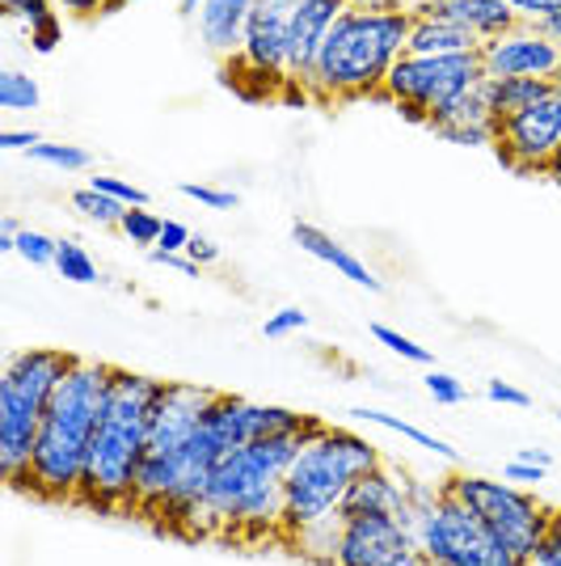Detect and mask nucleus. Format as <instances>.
<instances>
[{"label": "nucleus", "instance_id": "1", "mask_svg": "<svg viewBox=\"0 0 561 566\" xmlns=\"http://www.w3.org/2000/svg\"><path fill=\"white\" fill-rule=\"evenodd\" d=\"M326 423L296 436H266L233 449L215 461V470L203 482V495L187 516L182 533H241V537H262L279 533L283 524V478L292 461L300 457L308 440Z\"/></svg>", "mask_w": 561, "mask_h": 566}, {"label": "nucleus", "instance_id": "2", "mask_svg": "<svg viewBox=\"0 0 561 566\" xmlns=\"http://www.w3.org/2000/svg\"><path fill=\"white\" fill-rule=\"evenodd\" d=\"M110 385H115V364H97V359H76V368L60 380L39 427L34 465H30V491L39 499H51V503L81 499V482H85V465L94 452Z\"/></svg>", "mask_w": 561, "mask_h": 566}, {"label": "nucleus", "instance_id": "3", "mask_svg": "<svg viewBox=\"0 0 561 566\" xmlns=\"http://www.w3.org/2000/svg\"><path fill=\"white\" fill-rule=\"evenodd\" d=\"M161 389L165 380L115 368V385H110V398L97 423L94 452H89L76 503L97 507V512L136 507V473L148 452V431H152V410H157Z\"/></svg>", "mask_w": 561, "mask_h": 566}, {"label": "nucleus", "instance_id": "4", "mask_svg": "<svg viewBox=\"0 0 561 566\" xmlns=\"http://www.w3.org/2000/svg\"><path fill=\"white\" fill-rule=\"evenodd\" d=\"M410 13H359L342 9V18L321 43L317 72L308 94L326 97H380L389 72L410 43Z\"/></svg>", "mask_w": 561, "mask_h": 566}, {"label": "nucleus", "instance_id": "5", "mask_svg": "<svg viewBox=\"0 0 561 566\" xmlns=\"http://www.w3.org/2000/svg\"><path fill=\"white\" fill-rule=\"evenodd\" d=\"M380 465H384V457L372 440H363L359 431H347V427L326 423L300 449V457L292 461V470L283 478L279 533L287 542H296L305 528L338 516V503L347 495V486L354 478L380 470Z\"/></svg>", "mask_w": 561, "mask_h": 566}, {"label": "nucleus", "instance_id": "6", "mask_svg": "<svg viewBox=\"0 0 561 566\" xmlns=\"http://www.w3.org/2000/svg\"><path fill=\"white\" fill-rule=\"evenodd\" d=\"M76 368V355L55 347H30L9 355L0 373V473L13 491H30V465L39 427L60 380Z\"/></svg>", "mask_w": 561, "mask_h": 566}, {"label": "nucleus", "instance_id": "7", "mask_svg": "<svg viewBox=\"0 0 561 566\" xmlns=\"http://www.w3.org/2000/svg\"><path fill=\"white\" fill-rule=\"evenodd\" d=\"M444 491L486 520L494 542L502 545L515 563H532L537 558L540 542H544V533L553 524V507L549 503L528 495L523 486L498 482V478H486V473H452L444 482Z\"/></svg>", "mask_w": 561, "mask_h": 566}, {"label": "nucleus", "instance_id": "8", "mask_svg": "<svg viewBox=\"0 0 561 566\" xmlns=\"http://www.w3.org/2000/svg\"><path fill=\"white\" fill-rule=\"evenodd\" d=\"M414 537L426 563L435 566H511L515 558L494 542L486 520L473 507H465L456 495H447L440 486V503L426 507L414 520Z\"/></svg>", "mask_w": 561, "mask_h": 566}, {"label": "nucleus", "instance_id": "9", "mask_svg": "<svg viewBox=\"0 0 561 566\" xmlns=\"http://www.w3.org/2000/svg\"><path fill=\"white\" fill-rule=\"evenodd\" d=\"M477 81H486L481 69V51L477 55H401L380 97L393 106H419L426 115L444 111L452 97L473 90Z\"/></svg>", "mask_w": 561, "mask_h": 566}, {"label": "nucleus", "instance_id": "10", "mask_svg": "<svg viewBox=\"0 0 561 566\" xmlns=\"http://www.w3.org/2000/svg\"><path fill=\"white\" fill-rule=\"evenodd\" d=\"M494 123H498L494 157L515 174H523V178L544 174V166L561 148V90H553L544 102L519 111V115L494 118Z\"/></svg>", "mask_w": 561, "mask_h": 566}, {"label": "nucleus", "instance_id": "11", "mask_svg": "<svg viewBox=\"0 0 561 566\" xmlns=\"http://www.w3.org/2000/svg\"><path fill=\"white\" fill-rule=\"evenodd\" d=\"M422 558L414 528L398 516H347L334 545V566H414Z\"/></svg>", "mask_w": 561, "mask_h": 566}, {"label": "nucleus", "instance_id": "12", "mask_svg": "<svg viewBox=\"0 0 561 566\" xmlns=\"http://www.w3.org/2000/svg\"><path fill=\"white\" fill-rule=\"evenodd\" d=\"M481 69H486V76H540V81H553L561 69V48L540 25L519 22L507 34L481 43Z\"/></svg>", "mask_w": 561, "mask_h": 566}, {"label": "nucleus", "instance_id": "13", "mask_svg": "<svg viewBox=\"0 0 561 566\" xmlns=\"http://www.w3.org/2000/svg\"><path fill=\"white\" fill-rule=\"evenodd\" d=\"M342 0H308L300 9H292V22H287V81H300L313 85V72H317V55L321 43L334 30V22L342 18Z\"/></svg>", "mask_w": 561, "mask_h": 566}, {"label": "nucleus", "instance_id": "14", "mask_svg": "<svg viewBox=\"0 0 561 566\" xmlns=\"http://www.w3.org/2000/svg\"><path fill=\"white\" fill-rule=\"evenodd\" d=\"M287 22H292L287 9H275V4L257 0L250 22H245L241 51H236L250 69L266 72V76H275L283 85H287Z\"/></svg>", "mask_w": 561, "mask_h": 566}, {"label": "nucleus", "instance_id": "15", "mask_svg": "<svg viewBox=\"0 0 561 566\" xmlns=\"http://www.w3.org/2000/svg\"><path fill=\"white\" fill-rule=\"evenodd\" d=\"M398 516L405 520L410 528H414V512H410V478H401L393 473L389 465H380V470L363 473V478H354L351 486H347V495L338 503V516Z\"/></svg>", "mask_w": 561, "mask_h": 566}, {"label": "nucleus", "instance_id": "16", "mask_svg": "<svg viewBox=\"0 0 561 566\" xmlns=\"http://www.w3.org/2000/svg\"><path fill=\"white\" fill-rule=\"evenodd\" d=\"M254 4L257 0H203V9H199V18H194L203 48H208L211 55H220V60L236 55Z\"/></svg>", "mask_w": 561, "mask_h": 566}, {"label": "nucleus", "instance_id": "17", "mask_svg": "<svg viewBox=\"0 0 561 566\" xmlns=\"http://www.w3.org/2000/svg\"><path fill=\"white\" fill-rule=\"evenodd\" d=\"M426 13L465 25L468 34L481 39V43H490V39H498V34H507V30L519 25V18H515V9L507 0H431Z\"/></svg>", "mask_w": 561, "mask_h": 566}, {"label": "nucleus", "instance_id": "18", "mask_svg": "<svg viewBox=\"0 0 561 566\" xmlns=\"http://www.w3.org/2000/svg\"><path fill=\"white\" fill-rule=\"evenodd\" d=\"M292 241L305 250V254H313L317 262H326V266H334L342 280H351L359 283V287H368V292H380L384 283L375 280V271L372 266H363V262L354 259L351 250L342 245V241H334V237L326 233V229H317V224H292Z\"/></svg>", "mask_w": 561, "mask_h": 566}, {"label": "nucleus", "instance_id": "19", "mask_svg": "<svg viewBox=\"0 0 561 566\" xmlns=\"http://www.w3.org/2000/svg\"><path fill=\"white\" fill-rule=\"evenodd\" d=\"M405 51H410V55H477V51H481V39H473L465 25L447 22V18L419 13L414 25H410Z\"/></svg>", "mask_w": 561, "mask_h": 566}, {"label": "nucleus", "instance_id": "20", "mask_svg": "<svg viewBox=\"0 0 561 566\" xmlns=\"http://www.w3.org/2000/svg\"><path fill=\"white\" fill-rule=\"evenodd\" d=\"M553 90H558V85H553V81H540V76H486V97H490L494 118L519 115V111L544 102Z\"/></svg>", "mask_w": 561, "mask_h": 566}, {"label": "nucleus", "instance_id": "21", "mask_svg": "<svg viewBox=\"0 0 561 566\" xmlns=\"http://www.w3.org/2000/svg\"><path fill=\"white\" fill-rule=\"evenodd\" d=\"M494 123L490 97H486V81H477L473 90H465L461 97H452L444 111L431 115V132H447V127H481Z\"/></svg>", "mask_w": 561, "mask_h": 566}, {"label": "nucleus", "instance_id": "22", "mask_svg": "<svg viewBox=\"0 0 561 566\" xmlns=\"http://www.w3.org/2000/svg\"><path fill=\"white\" fill-rule=\"evenodd\" d=\"M351 419H363V423H372V427H384V431H393V436H405V440H414L419 449L440 452L444 461H456V449H452L447 440H440V436H431V431H422V427H414V423H405V419L389 415V410H375V406H354Z\"/></svg>", "mask_w": 561, "mask_h": 566}, {"label": "nucleus", "instance_id": "23", "mask_svg": "<svg viewBox=\"0 0 561 566\" xmlns=\"http://www.w3.org/2000/svg\"><path fill=\"white\" fill-rule=\"evenodd\" d=\"M43 90L34 76H25L22 69H0V111L18 115V111H39Z\"/></svg>", "mask_w": 561, "mask_h": 566}, {"label": "nucleus", "instance_id": "24", "mask_svg": "<svg viewBox=\"0 0 561 566\" xmlns=\"http://www.w3.org/2000/svg\"><path fill=\"white\" fill-rule=\"evenodd\" d=\"M30 157L34 161H43L51 169H64V174H85V169H94V153L89 148H81V144H60V140H39L30 148Z\"/></svg>", "mask_w": 561, "mask_h": 566}, {"label": "nucleus", "instance_id": "25", "mask_svg": "<svg viewBox=\"0 0 561 566\" xmlns=\"http://www.w3.org/2000/svg\"><path fill=\"white\" fill-rule=\"evenodd\" d=\"M118 229H123V237H127L131 245L157 250L161 229H165V216H157L152 208H127V212H123V220H118Z\"/></svg>", "mask_w": 561, "mask_h": 566}, {"label": "nucleus", "instance_id": "26", "mask_svg": "<svg viewBox=\"0 0 561 566\" xmlns=\"http://www.w3.org/2000/svg\"><path fill=\"white\" fill-rule=\"evenodd\" d=\"M72 208L85 216V220H94V224H118L123 212H127L118 199H110V195H102V190H94V187L72 190Z\"/></svg>", "mask_w": 561, "mask_h": 566}, {"label": "nucleus", "instance_id": "27", "mask_svg": "<svg viewBox=\"0 0 561 566\" xmlns=\"http://www.w3.org/2000/svg\"><path fill=\"white\" fill-rule=\"evenodd\" d=\"M55 271L68 283H97V262L89 259V250L81 241H60V254H55Z\"/></svg>", "mask_w": 561, "mask_h": 566}, {"label": "nucleus", "instance_id": "28", "mask_svg": "<svg viewBox=\"0 0 561 566\" xmlns=\"http://www.w3.org/2000/svg\"><path fill=\"white\" fill-rule=\"evenodd\" d=\"M18 254H22L30 266H55V254H60V241L39 229H22L18 233Z\"/></svg>", "mask_w": 561, "mask_h": 566}, {"label": "nucleus", "instance_id": "29", "mask_svg": "<svg viewBox=\"0 0 561 566\" xmlns=\"http://www.w3.org/2000/svg\"><path fill=\"white\" fill-rule=\"evenodd\" d=\"M89 187L102 190V195H110V199H118L123 208H148V190L136 187V182H123V178H115V174H94Z\"/></svg>", "mask_w": 561, "mask_h": 566}, {"label": "nucleus", "instance_id": "30", "mask_svg": "<svg viewBox=\"0 0 561 566\" xmlns=\"http://www.w3.org/2000/svg\"><path fill=\"white\" fill-rule=\"evenodd\" d=\"M0 9H4L9 18L25 22V30L51 22V18H60V13H55V0H0Z\"/></svg>", "mask_w": 561, "mask_h": 566}, {"label": "nucleus", "instance_id": "31", "mask_svg": "<svg viewBox=\"0 0 561 566\" xmlns=\"http://www.w3.org/2000/svg\"><path fill=\"white\" fill-rule=\"evenodd\" d=\"M440 140L461 144V148H494L498 144V123H481V127H447V132H435Z\"/></svg>", "mask_w": 561, "mask_h": 566}, {"label": "nucleus", "instance_id": "32", "mask_svg": "<svg viewBox=\"0 0 561 566\" xmlns=\"http://www.w3.org/2000/svg\"><path fill=\"white\" fill-rule=\"evenodd\" d=\"M375 343H384L393 355H401V359H410V364H431V352L422 347V343H414V338H405V334L389 331V326H372Z\"/></svg>", "mask_w": 561, "mask_h": 566}, {"label": "nucleus", "instance_id": "33", "mask_svg": "<svg viewBox=\"0 0 561 566\" xmlns=\"http://www.w3.org/2000/svg\"><path fill=\"white\" fill-rule=\"evenodd\" d=\"M300 331H308V313L300 305H287L262 322V334H266V338H287V334H300Z\"/></svg>", "mask_w": 561, "mask_h": 566}, {"label": "nucleus", "instance_id": "34", "mask_svg": "<svg viewBox=\"0 0 561 566\" xmlns=\"http://www.w3.org/2000/svg\"><path fill=\"white\" fill-rule=\"evenodd\" d=\"M178 190H182L187 199H194V203H203V208H215V212H233V208H236L233 190L208 187V182H182Z\"/></svg>", "mask_w": 561, "mask_h": 566}, {"label": "nucleus", "instance_id": "35", "mask_svg": "<svg viewBox=\"0 0 561 566\" xmlns=\"http://www.w3.org/2000/svg\"><path fill=\"white\" fill-rule=\"evenodd\" d=\"M426 394L440 401V406H461V401H468V389H465V385L452 377V373H440V368H435V373L426 377Z\"/></svg>", "mask_w": 561, "mask_h": 566}, {"label": "nucleus", "instance_id": "36", "mask_svg": "<svg viewBox=\"0 0 561 566\" xmlns=\"http://www.w3.org/2000/svg\"><path fill=\"white\" fill-rule=\"evenodd\" d=\"M342 4L359 9V13H410V18H419V13H426L431 0H342Z\"/></svg>", "mask_w": 561, "mask_h": 566}, {"label": "nucleus", "instance_id": "37", "mask_svg": "<svg viewBox=\"0 0 561 566\" xmlns=\"http://www.w3.org/2000/svg\"><path fill=\"white\" fill-rule=\"evenodd\" d=\"M507 4L515 9V18L528 25H540L549 22L553 13H561V0H507Z\"/></svg>", "mask_w": 561, "mask_h": 566}, {"label": "nucleus", "instance_id": "38", "mask_svg": "<svg viewBox=\"0 0 561 566\" xmlns=\"http://www.w3.org/2000/svg\"><path fill=\"white\" fill-rule=\"evenodd\" d=\"M60 39H64V22L60 18H51V22L30 30V48L39 51V55H51V51L60 48Z\"/></svg>", "mask_w": 561, "mask_h": 566}, {"label": "nucleus", "instance_id": "39", "mask_svg": "<svg viewBox=\"0 0 561 566\" xmlns=\"http://www.w3.org/2000/svg\"><path fill=\"white\" fill-rule=\"evenodd\" d=\"M190 229L187 224H178V220H165V229H161V241H157V250H165V254H187V245H190Z\"/></svg>", "mask_w": 561, "mask_h": 566}, {"label": "nucleus", "instance_id": "40", "mask_svg": "<svg viewBox=\"0 0 561 566\" xmlns=\"http://www.w3.org/2000/svg\"><path fill=\"white\" fill-rule=\"evenodd\" d=\"M486 398L498 401V406H532V394H523V389H515V385H507V380H490L486 385Z\"/></svg>", "mask_w": 561, "mask_h": 566}, {"label": "nucleus", "instance_id": "41", "mask_svg": "<svg viewBox=\"0 0 561 566\" xmlns=\"http://www.w3.org/2000/svg\"><path fill=\"white\" fill-rule=\"evenodd\" d=\"M148 262H152V266H169V271H182L187 280H194V275L203 271V266H199L194 259H187V254H165V250H152Z\"/></svg>", "mask_w": 561, "mask_h": 566}, {"label": "nucleus", "instance_id": "42", "mask_svg": "<svg viewBox=\"0 0 561 566\" xmlns=\"http://www.w3.org/2000/svg\"><path fill=\"white\" fill-rule=\"evenodd\" d=\"M55 9L68 13V18H76V22H89V18H102L106 0H55Z\"/></svg>", "mask_w": 561, "mask_h": 566}, {"label": "nucleus", "instance_id": "43", "mask_svg": "<svg viewBox=\"0 0 561 566\" xmlns=\"http://www.w3.org/2000/svg\"><path fill=\"white\" fill-rule=\"evenodd\" d=\"M39 140H43V136H39V132H25V127H4V132H0V148H22V153H30Z\"/></svg>", "mask_w": 561, "mask_h": 566}, {"label": "nucleus", "instance_id": "44", "mask_svg": "<svg viewBox=\"0 0 561 566\" xmlns=\"http://www.w3.org/2000/svg\"><path fill=\"white\" fill-rule=\"evenodd\" d=\"M187 259H194V262H199V266H211V262L220 259V245H215L211 237H190Z\"/></svg>", "mask_w": 561, "mask_h": 566}, {"label": "nucleus", "instance_id": "45", "mask_svg": "<svg viewBox=\"0 0 561 566\" xmlns=\"http://www.w3.org/2000/svg\"><path fill=\"white\" fill-rule=\"evenodd\" d=\"M549 470H540V465H523V461H511L507 465V482H515V486H532V482H540Z\"/></svg>", "mask_w": 561, "mask_h": 566}, {"label": "nucleus", "instance_id": "46", "mask_svg": "<svg viewBox=\"0 0 561 566\" xmlns=\"http://www.w3.org/2000/svg\"><path fill=\"white\" fill-rule=\"evenodd\" d=\"M515 461H523V465H540V470H549V465H553V457H549V452H540V449H523Z\"/></svg>", "mask_w": 561, "mask_h": 566}, {"label": "nucleus", "instance_id": "47", "mask_svg": "<svg viewBox=\"0 0 561 566\" xmlns=\"http://www.w3.org/2000/svg\"><path fill=\"white\" fill-rule=\"evenodd\" d=\"M540 30H544V34H549V39H553V43L561 48V13H553L549 22H540Z\"/></svg>", "mask_w": 561, "mask_h": 566}, {"label": "nucleus", "instance_id": "48", "mask_svg": "<svg viewBox=\"0 0 561 566\" xmlns=\"http://www.w3.org/2000/svg\"><path fill=\"white\" fill-rule=\"evenodd\" d=\"M199 9H203V0H178V13L182 18H199Z\"/></svg>", "mask_w": 561, "mask_h": 566}, {"label": "nucleus", "instance_id": "49", "mask_svg": "<svg viewBox=\"0 0 561 566\" xmlns=\"http://www.w3.org/2000/svg\"><path fill=\"white\" fill-rule=\"evenodd\" d=\"M544 178H553V182H558V187H561V148H558V153H553V161L544 166Z\"/></svg>", "mask_w": 561, "mask_h": 566}, {"label": "nucleus", "instance_id": "50", "mask_svg": "<svg viewBox=\"0 0 561 566\" xmlns=\"http://www.w3.org/2000/svg\"><path fill=\"white\" fill-rule=\"evenodd\" d=\"M131 4H140V0H106V9H102V18H110L118 9H131Z\"/></svg>", "mask_w": 561, "mask_h": 566}, {"label": "nucleus", "instance_id": "51", "mask_svg": "<svg viewBox=\"0 0 561 566\" xmlns=\"http://www.w3.org/2000/svg\"><path fill=\"white\" fill-rule=\"evenodd\" d=\"M262 4H275V9H287V13H292V9H300L308 0H262Z\"/></svg>", "mask_w": 561, "mask_h": 566}, {"label": "nucleus", "instance_id": "52", "mask_svg": "<svg viewBox=\"0 0 561 566\" xmlns=\"http://www.w3.org/2000/svg\"><path fill=\"white\" fill-rule=\"evenodd\" d=\"M0 233H22V224L13 216H0Z\"/></svg>", "mask_w": 561, "mask_h": 566}, {"label": "nucleus", "instance_id": "53", "mask_svg": "<svg viewBox=\"0 0 561 566\" xmlns=\"http://www.w3.org/2000/svg\"><path fill=\"white\" fill-rule=\"evenodd\" d=\"M414 566H435V563H426V558H419V563H414Z\"/></svg>", "mask_w": 561, "mask_h": 566}, {"label": "nucleus", "instance_id": "54", "mask_svg": "<svg viewBox=\"0 0 561 566\" xmlns=\"http://www.w3.org/2000/svg\"><path fill=\"white\" fill-rule=\"evenodd\" d=\"M511 566H532V563H511Z\"/></svg>", "mask_w": 561, "mask_h": 566}, {"label": "nucleus", "instance_id": "55", "mask_svg": "<svg viewBox=\"0 0 561 566\" xmlns=\"http://www.w3.org/2000/svg\"><path fill=\"white\" fill-rule=\"evenodd\" d=\"M558 423H561V410H558Z\"/></svg>", "mask_w": 561, "mask_h": 566}]
</instances>
